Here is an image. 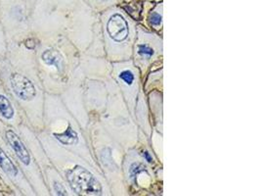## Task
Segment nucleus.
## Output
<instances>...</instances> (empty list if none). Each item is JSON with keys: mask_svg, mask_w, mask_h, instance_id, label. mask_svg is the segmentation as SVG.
<instances>
[{"mask_svg": "<svg viewBox=\"0 0 261 196\" xmlns=\"http://www.w3.org/2000/svg\"><path fill=\"white\" fill-rule=\"evenodd\" d=\"M0 79L19 108L24 121L32 122L35 114L34 104L39 96V89L32 78L18 70L5 58L0 59Z\"/></svg>", "mask_w": 261, "mask_h": 196, "instance_id": "nucleus-1", "label": "nucleus"}, {"mask_svg": "<svg viewBox=\"0 0 261 196\" xmlns=\"http://www.w3.org/2000/svg\"><path fill=\"white\" fill-rule=\"evenodd\" d=\"M34 1L0 0V21L4 28L7 43L21 41L30 37L27 32Z\"/></svg>", "mask_w": 261, "mask_h": 196, "instance_id": "nucleus-2", "label": "nucleus"}, {"mask_svg": "<svg viewBox=\"0 0 261 196\" xmlns=\"http://www.w3.org/2000/svg\"><path fill=\"white\" fill-rule=\"evenodd\" d=\"M0 135L4 140L7 152L24 173V177L27 178L29 183L32 184L34 190L37 192V187L39 185V177L36 159L32 151L25 144L24 139L18 133L16 128L8 126L1 121Z\"/></svg>", "mask_w": 261, "mask_h": 196, "instance_id": "nucleus-3", "label": "nucleus"}, {"mask_svg": "<svg viewBox=\"0 0 261 196\" xmlns=\"http://www.w3.org/2000/svg\"><path fill=\"white\" fill-rule=\"evenodd\" d=\"M0 176L10 188L14 195H35L32 184L29 183L24 173L2 147L0 146Z\"/></svg>", "mask_w": 261, "mask_h": 196, "instance_id": "nucleus-4", "label": "nucleus"}, {"mask_svg": "<svg viewBox=\"0 0 261 196\" xmlns=\"http://www.w3.org/2000/svg\"><path fill=\"white\" fill-rule=\"evenodd\" d=\"M66 178L72 190L81 195H100L102 186L94 176L81 166L66 171Z\"/></svg>", "mask_w": 261, "mask_h": 196, "instance_id": "nucleus-5", "label": "nucleus"}, {"mask_svg": "<svg viewBox=\"0 0 261 196\" xmlns=\"http://www.w3.org/2000/svg\"><path fill=\"white\" fill-rule=\"evenodd\" d=\"M0 121L17 128L24 122L23 112L17 105L0 79ZM25 124V122H24Z\"/></svg>", "mask_w": 261, "mask_h": 196, "instance_id": "nucleus-6", "label": "nucleus"}, {"mask_svg": "<svg viewBox=\"0 0 261 196\" xmlns=\"http://www.w3.org/2000/svg\"><path fill=\"white\" fill-rule=\"evenodd\" d=\"M107 31L111 38L121 42L128 37V24L120 14H114L108 21Z\"/></svg>", "mask_w": 261, "mask_h": 196, "instance_id": "nucleus-7", "label": "nucleus"}, {"mask_svg": "<svg viewBox=\"0 0 261 196\" xmlns=\"http://www.w3.org/2000/svg\"><path fill=\"white\" fill-rule=\"evenodd\" d=\"M39 59L43 65L50 68H55L58 72H62L64 68V57L59 50L48 47L40 52Z\"/></svg>", "mask_w": 261, "mask_h": 196, "instance_id": "nucleus-8", "label": "nucleus"}, {"mask_svg": "<svg viewBox=\"0 0 261 196\" xmlns=\"http://www.w3.org/2000/svg\"><path fill=\"white\" fill-rule=\"evenodd\" d=\"M52 135L58 142L63 145L71 146V145H74L79 142V135L75 131L72 130L71 125H68L67 129L64 130L63 132L54 133V134H52Z\"/></svg>", "mask_w": 261, "mask_h": 196, "instance_id": "nucleus-9", "label": "nucleus"}, {"mask_svg": "<svg viewBox=\"0 0 261 196\" xmlns=\"http://www.w3.org/2000/svg\"><path fill=\"white\" fill-rule=\"evenodd\" d=\"M7 52V39L4 32V28L0 21V59L5 58Z\"/></svg>", "mask_w": 261, "mask_h": 196, "instance_id": "nucleus-10", "label": "nucleus"}, {"mask_svg": "<svg viewBox=\"0 0 261 196\" xmlns=\"http://www.w3.org/2000/svg\"><path fill=\"white\" fill-rule=\"evenodd\" d=\"M52 186H53V190H54L56 195H69V193L66 189V186L62 184L61 182L53 181Z\"/></svg>", "mask_w": 261, "mask_h": 196, "instance_id": "nucleus-11", "label": "nucleus"}, {"mask_svg": "<svg viewBox=\"0 0 261 196\" xmlns=\"http://www.w3.org/2000/svg\"><path fill=\"white\" fill-rule=\"evenodd\" d=\"M119 78L128 86L132 85V83L134 82V75H133L131 71H128V70L121 72L120 75H119Z\"/></svg>", "mask_w": 261, "mask_h": 196, "instance_id": "nucleus-12", "label": "nucleus"}, {"mask_svg": "<svg viewBox=\"0 0 261 196\" xmlns=\"http://www.w3.org/2000/svg\"><path fill=\"white\" fill-rule=\"evenodd\" d=\"M138 52H139V54L144 55V56H152V55L154 54V50L152 48H150V47L147 46V45H139Z\"/></svg>", "mask_w": 261, "mask_h": 196, "instance_id": "nucleus-13", "label": "nucleus"}, {"mask_svg": "<svg viewBox=\"0 0 261 196\" xmlns=\"http://www.w3.org/2000/svg\"><path fill=\"white\" fill-rule=\"evenodd\" d=\"M0 189H1V191L3 192L4 195H14L12 191L10 190V188L3 182L1 176H0Z\"/></svg>", "mask_w": 261, "mask_h": 196, "instance_id": "nucleus-14", "label": "nucleus"}, {"mask_svg": "<svg viewBox=\"0 0 261 196\" xmlns=\"http://www.w3.org/2000/svg\"><path fill=\"white\" fill-rule=\"evenodd\" d=\"M151 23L154 24V26H159V24L162 23V16L154 13L152 16H151Z\"/></svg>", "mask_w": 261, "mask_h": 196, "instance_id": "nucleus-15", "label": "nucleus"}, {"mask_svg": "<svg viewBox=\"0 0 261 196\" xmlns=\"http://www.w3.org/2000/svg\"><path fill=\"white\" fill-rule=\"evenodd\" d=\"M0 146L2 147L6 152H7V150H6V146H5V143H4V140H3V138L1 137V135H0ZM8 153V152H7Z\"/></svg>", "mask_w": 261, "mask_h": 196, "instance_id": "nucleus-16", "label": "nucleus"}, {"mask_svg": "<svg viewBox=\"0 0 261 196\" xmlns=\"http://www.w3.org/2000/svg\"><path fill=\"white\" fill-rule=\"evenodd\" d=\"M145 156H146V158L148 159V161H149V162H151V161H152V159H151V158L149 157V154H148L147 152H145Z\"/></svg>", "mask_w": 261, "mask_h": 196, "instance_id": "nucleus-17", "label": "nucleus"}, {"mask_svg": "<svg viewBox=\"0 0 261 196\" xmlns=\"http://www.w3.org/2000/svg\"><path fill=\"white\" fill-rule=\"evenodd\" d=\"M0 195H4V194H3V192L1 191V189H0Z\"/></svg>", "mask_w": 261, "mask_h": 196, "instance_id": "nucleus-18", "label": "nucleus"}, {"mask_svg": "<svg viewBox=\"0 0 261 196\" xmlns=\"http://www.w3.org/2000/svg\"><path fill=\"white\" fill-rule=\"evenodd\" d=\"M100 1H107V0H100Z\"/></svg>", "mask_w": 261, "mask_h": 196, "instance_id": "nucleus-19", "label": "nucleus"}, {"mask_svg": "<svg viewBox=\"0 0 261 196\" xmlns=\"http://www.w3.org/2000/svg\"><path fill=\"white\" fill-rule=\"evenodd\" d=\"M29 1H34V0H29Z\"/></svg>", "mask_w": 261, "mask_h": 196, "instance_id": "nucleus-20", "label": "nucleus"}]
</instances>
